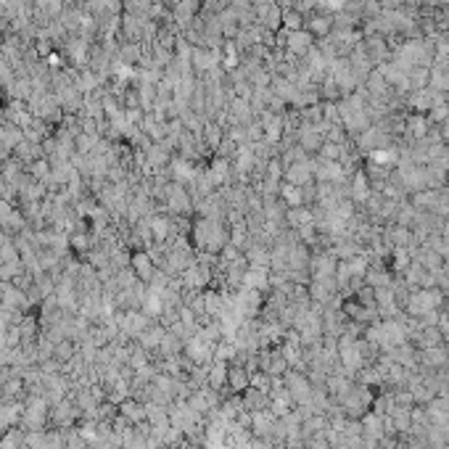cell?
<instances>
[{"mask_svg":"<svg viewBox=\"0 0 449 449\" xmlns=\"http://www.w3.org/2000/svg\"><path fill=\"white\" fill-rule=\"evenodd\" d=\"M190 243L196 251H220L230 243V222L227 220H206V217H193L190 224Z\"/></svg>","mask_w":449,"mask_h":449,"instance_id":"6da1fadb","label":"cell"},{"mask_svg":"<svg viewBox=\"0 0 449 449\" xmlns=\"http://www.w3.org/2000/svg\"><path fill=\"white\" fill-rule=\"evenodd\" d=\"M26 447V431L22 425H11L6 434L0 436V449H24Z\"/></svg>","mask_w":449,"mask_h":449,"instance_id":"9a60e30c","label":"cell"},{"mask_svg":"<svg viewBox=\"0 0 449 449\" xmlns=\"http://www.w3.org/2000/svg\"><path fill=\"white\" fill-rule=\"evenodd\" d=\"M119 415L130 423V425H140V423L148 421V409H145V405L143 402H138V399H132V396H127V399L119 405Z\"/></svg>","mask_w":449,"mask_h":449,"instance_id":"30bf717a","label":"cell"},{"mask_svg":"<svg viewBox=\"0 0 449 449\" xmlns=\"http://www.w3.org/2000/svg\"><path fill=\"white\" fill-rule=\"evenodd\" d=\"M130 270L135 272V277L140 280V283H151L154 280V275H156V264H154V259H151V254L145 249H140V251H132V256H130Z\"/></svg>","mask_w":449,"mask_h":449,"instance_id":"5b68a950","label":"cell"},{"mask_svg":"<svg viewBox=\"0 0 449 449\" xmlns=\"http://www.w3.org/2000/svg\"><path fill=\"white\" fill-rule=\"evenodd\" d=\"M270 449H288L286 441H275V444H270Z\"/></svg>","mask_w":449,"mask_h":449,"instance_id":"603a6c76","label":"cell"},{"mask_svg":"<svg viewBox=\"0 0 449 449\" xmlns=\"http://www.w3.org/2000/svg\"><path fill=\"white\" fill-rule=\"evenodd\" d=\"M341 156H343V145L330 143V140H325L323 148H320V154H317V158H323V161H341Z\"/></svg>","mask_w":449,"mask_h":449,"instance_id":"ffe728a7","label":"cell"},{"mask_svg":"<svg viewBox=\"0 0 449 449\" xmlns=\"http://www.w3.org/2000/svg\"><path fill=\"white\" fill-rule=\"evenodd\" d=\"M48 418H51V428L69 431V428H74V425L82 421V409L74 405V399H72V396H64V399H58L56 405H51Z\"/></svg>","mask_w":449,"mask_h":449,"instance_id":"7a4b0ae2","label":"cell"},{"mask_svg":"<svg viewBox=\"0 0 449 449\" xmlns=\"http://www.w3.org/2000/svg\"><path fill=\"white\" fill-rule=\"evenodd\" d=\"M304 29H307V32H309L315 40L328 38L330 32H333V13L315 8V11L304 19Z\"/></svg>","mask_w":449,"mask_h":449,"instance_id":"277c9868","label":"cell"},{"mask_svg":"<svg viewBox=\"0 0 449 449\" xmlns=\"http://www.w3.org/2000/svg\"><path fill=\"white\" fill-rule=\"evenodd\" d=\"M51 170H53V167H51V161H48V158H38V161H32V164L26 167V172H29L35 180H40V183H42V180L51 174Z\"/></svg>","mask_w":449,"mask_h":449,"instance_id":"44dd1931","label":"cell"},{"mask_svg":"<svg viewBox=\"0 0 449 449\" xmlns=\"http://www.w3.org/2000/svg\"><path fill=\"white\" fill-rule=\"evenodd\" d=\"M304 19L307 16L291 6V8H283V13H280V26L288 29V32H296V29H304Z\"/></svg>","mask_w":449,"mask_h":449,"instance_id":"2e32d148","label":"cell"},{"mask_svg":"<svg viewBox=\"0 0 449 449\" xmlns=\"http://www.w3.org/2000/svg\"><path fill=\"white\" fill-rule=\"evenodd\" d=\"M211 275H214V270H211L209 264L196 262L193 267H188L177 280H180V288L183 291H206L211 286Z\"/></svg>","mask_w":449,"mask_h":449,"instance_id":"3957f363","label":"cell"},{"mask_svg":"<svg viewBox=\"0 0 449 449\" xmlns=\"http://www.w3.org/2000/svg\"><path fill=\"white\" fill-rule=\"evenodd\" d=\"M206 386L214 391H227V362H211L209 375H206Z\"/></svg>","mask_w":449,"mask_h":449,"instance_id":"5bb4252c","label":"cell"},{"mask_svg":"<svg viewBox=\"0 0 449 449\" xmlns=\"http://www.w3.org/2000/svg\"><path fill=\"white\" fill-rule=\"evenodd\" d=\"M24 272V262H3L0 264V283H13L16 277Z\"/></svg>","mask_w":449,"mask_h":449,"instance_id":"d6986e66","label":"cell"},{"mask_svg":"<svg viewBox=\"0 0 449 449\" xmlns=\"http://www.w3.org/2000/svg\"><path fill=\"white\" fill-rule=\"evenodd\" d=\"M183 354L193 365H211L214 362V346H209L206 341H201L198 336H193V338H188L183 343Z\"/></svg>","mask_w":449,"mask_h":449,"instance_id":"8992f818","label":"cell"},{"mask_svg":"<svg viewBox=\"0 0 449 449\" xmlns=\"http://www.w3.org/2000/svg\"><path fill=\"white\" fill-rule=\"evenodd\" d=\"M111 449H117V447H111Z\"/></svg>","mask_w":449,"mask_h":449,"instance_id":"cb8c5ba5","label":"cell"},{"mask_svg":"<svg viewBox=\"0 0 449 449\" xmlns=\"http://www.w3.org/2000/svg\"><path fill=\"white\" fill-rule=\"evenodd\" d=\"M251 383V373L243 365H227V394H243Z\"/></svg>","mask_w":449,"mask_h":449,"instance_id":"9c48e42d","label":"cell"},{"mask_svg":"<svg viewBox=\"0 0 449 449\" xmlns=\"http://www.w3.org/2000/svg\"><path fill=\"white\" fill-rule=\"evenodd\" d=\"M280 201H283V204H286L288 209H296V206H304L302 188H296V185L283 183V185H280Z\"/></svg>","mask_w":449,"mask_h":449,"instance_id":"ac0fdd59","label":"cell"},{"mask_svg":"<svg viewBox=\"0 0 449 449\" xmlns=\"http://www.w3.org/2000/svg\"><path fill=\"white\" fill-rule=\"evenodd\" d=\"M315 45V38L307 32V29H296V32H288V40H286V51L296 58H302L304 53Z\"/></svg>","mask_w":449,"mask_h":449,"instance_id":"8fae6325","label":"cell"},{"mask_svg":"<svg viewBox=\"0 0 449 449\" xmlns=\"http://www.w3.org/2000/svg\"><path fill=\"white\" fill-rule=\"evenodd\" d=\"M315 161L309 158V161H296V164H288L286 167V174H283V183L288 185H296V188H302L307 183H315Z\"/></svg>","mask_w":449,"mask_h":449,"instance_id":"52a82bcc","label":"cell"},{"mask_svg":"<svg viewBox=\"0 0 449 449\" xmlns=\"http://www.w3.org/2000/svg\"><path fill=\"white\" fill-rule=\"evenodd\" d=\"M270 383H272V375H270V373H264V370H254V373H251L249 386H254V389H259V391H267V394H270Z\"/></svg>","mask_w":449,"mask_h":449,"instance_id":"7402d4cb","label":"cell"},{"mask_svg":"<svg viewBox=\"0 0 449 449\" xmlns=\"http://www.w3.org/2000/svg\"><path fill=\"white\" fill-rule=\"evenodd\" d=\"M254 8H256V24L270 29V32L280 29V13H283V8L277 6L275 0H264V3L254 6Z\"/></svg>","mask_w":449,"mask_h":449,"instance_id":"ba28073f","label":"cell"},{"mask_svg":"<svg viewBox=\"0 0 449 449\" xmlns=\"http://www.w3.org/2000/svg\"><path fill=\"white\" fill-rule=\"evenodd\" d=\"M79 352V343L69 341V338H64V341L56 343V352H53V359L58 362V365H66V362H72L74 359V354Z\"/></svg>","mask_w":449,"mask_h":449,"instance_id":"e0dca14e","label":"cell"},{"mask_svg":"<svg viewBox=\"0 0 449 449\" xmlns=\"http://www.w3.org/2000/svg\"><path fill=\"white\" fill-rule=\"evenodd\" d=\"M164 336H167V328H164L161 323H151V325H148V328H145L143 333L138 336V343L143 346L145 352H151V354H154V352L158 349V343H161V338H164Z\"/></svg>","mask_w":449,"mask_h":449,"instance_id":"4fadbf2b","label":"cell"},{"mask_svg":"<svg viewBox=\"0 0 449 449\" xmlns=\"http://www.w3.org/2000/svg\"><path fill=\"white\" fill-rule=\"evenodd\" d=\"M240 405H243V409L246 412H262V409L270 407V394L267 391H259V389H254V386H249L243 394H240Z\"/></svg>","mask_w":449,"mask_h":449,"instance_id":"7c38bea8","label":"cell"}]
</instances>
